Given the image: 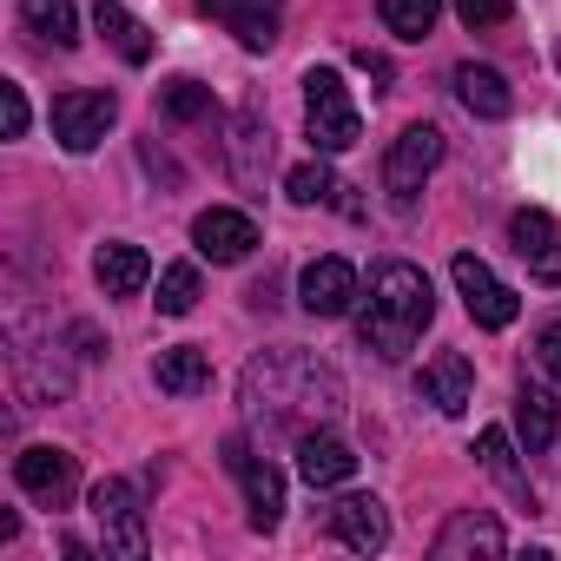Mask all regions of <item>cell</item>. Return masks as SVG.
<instances>
[{"label": "cell", "mask_w": 561, "mask_h": 561, "mask_svg": "<svg viewBox=\"0 0 561 561\" xmlns=\"http://www.w3.org/2000/svg\"><path fill=\"white\" fill-rule=\"evenodd\" d=\"M225 469L244 482V515H251V528H257V535H271V528H277V515H285V476H277L264 456H251V443H244V436H225Z\"/></svg>", "instance_id": "52a82bcc"}, {"label": "cell", "mask_w": 561, "mask_h": 561, "mask_svg": "<svg viewBox=\"0 0 561 561\" xmlns=\"http://www.w3.org/2000/svg\"><path fill=\"white\" fill-rule=\"evenodd\" d=\"M298 305L311 318H344L357 305V264L351 257H311L298 271Z\"/></svg>", "instance_id": "30bf717a"}, {"label": "cell", "mask_w": 561, "mask_h": 561, "mask_svg": "<svg viewBox=\"0 0 561 561\" xmlns=\"http://www.w3.org/2000/svg\"><path fill=\"white\" fill-rule=\"evenodd\" d=\"M528 271L541 277V285H561V244H548L541 257H528Z\"/></svg>", "instance_id": "836d02e7"}, {"label": "cell", "mask_w": 561, "mask_h": 561, "mask_svg": "<svg viewBox=\"0 0 561 561\" xmlns=\"http://www.w3.org/2000/svg\"><path fill=\"white\" fill-rule=\"evenodd\" d=\"M456 21H462L469 34H489V27L508 21V0H456Z\"/></svg>", "instance_id": "4dcf8cb0"}, {"label": "cell", "mask_w": 561, "mask_h": 561, "mask_svg": "<svg viewBox=\"0 0 561 561\" xmlns=\"http://www.w3.org/2000/svg\"><path fill=\"white\" fill-rule=\"evenodd\" d=\"M93 27L113 41V54H119L126 67H146V60H152V34H146V21H133L119 0H100V8H93Z\"/></svg>", "instance_id": "603a6c76"}, {"label": "cell", "mask_w": 561, "mask_h": 561, "mask_svg": "<svg viewBox=\"0 0 561 561\" xmlns=\"http://www.w3.org/2000/svg\"><path fill=\"white\" fill-rule=\"evenodd\" d=\"M54 351H60V344H34V324H21V331H14L8 370H14V390H21L27 403H60V397L73 390V370H67Z\"/></svg>", "instance_id": "ba28073f"}, {"label": "cell", "mask_w": 561, "mask_h": 561, "mask_svg": "<svg viewBox=\"0 0 561 561\" xmlns=\"http://www.w3.org/2000/svg\"><path fill=\"white\" fill-rule=\"evenodd\" d=\"M508 238H515V251H522V257H541V251L554 244V218H548L541 205H528V211H515V218H508Z\"/></svg>", "instance_id": "f1b7e54d"}, {"label": "cell", "mask_w": 561, "mask_h": 561, "mask_svg": "<svg viewBox=\"0 0 561 561\" xmlns=\"http://www.w3.org/2000/svg\"><path fill=\"white\" fill-rule=\"evenodd\" d=\"M535 364L548 370V383H561V324H541V337H535Z\"/></svg>", "instance_id": "d6a6232c"}, {"label": "cell", "mask_w": 561, "mask_h": 561, "mask_svg": "<svg viewBox=\"0 0 561 561\" xmlns=\"http://www.w3.org/2000/svg\"><path fill=\"white\" fill-rule=\"evenodd\" d=\"M285 192H291L298 205H324V198H331V192H344V185L331 179V165H324V159H305V165H291Z\"/></svg>", "instance_id": "83f0119b"}, {"label": "cell", "mask_w": 561, "mask_h": 561, "mask_svg": "<svg viewBox=\"0 0 561 561\" xmlns=\"http://www.w3.org/2000/svg\"><path fill=\"white\" fill-rule=\"evenodd\" d=\"M211 8L231 21V34H238L251 54H264V47L277 41V0H211Z\"/></svg>", "instance_id": "cb8c5ba5"}, {"label": "cell", "mask_w": 561, "mask_h": 561, "mask_svg": "<svg viewBox=\"0 0 561 561\" xmlns=\"http://www.w3.org/2000/svg\"><path fill=\"white\" fill-rule=\"evenodd\" d=\"M159 106L172 113V119H211L218 106H211V87H198V80H172L165 93H159Z\"/></svg>", "instance_id": "f546056e"}, {"label": "cell", "mask_w": 561, "mask_h": 561, "mask_svg": "<svg viewBox=\"0 0 561 561\" xmlns=\"http://www.w3.org/2000/svg\"><path fill=\"white\" fill-rule=\"evenodd\" d=\"M476 554H489V561L508 554V535L489 508H456L436 535V561H476Z\"/></svg>", "instance_id": "7c38bea8"}, {"label": "cell", "mask_w": 561, "mask_h": 561, "mask_svg": "<svg viewBox=\"0 0 561 561\" xmlns=\"http://www.w3.org/2000/svg\"><path fill=\"white\" fill-rule=\"evenodd\" d=\"M331 535L351 554H383L390 548V515H383L377 495H344V502H331Z\"/></svg>", "instance_id": "5bb4252c"}, {"label": "cell", "mask_w": 561, "mask_h": 561, "mask_svg": "<svg viewBox=\"0 0 561 561\" xmlns=\"http://www.w3.org/2000/svg\"><path fill=\"white\" fill-rule=\"evenodd\" d=\"M0 119H8V139L27 133V93H21L14 80H0Z\"/></svg>", "instance_id": "1f68e13d"}, {"label": "cell", "mask_w": 561, "mask_h": 561, "mask_svg": "<svg viewBox=\"0 0 561 561\" xmlns=\"http://www.w3.org/2000/svg\"><path fill=\"white\" fill-rule=\"evenodd\" d=\"M357 67H364V73H370V80H390V60H383V54H370V47H364V54H357Z\"/></svg>", "instance_id": "e575fe53"}, {"label": "cell", "mask_w": 561, "mask_h": 561, "mask_svg": "<svg viewBox=\"0 0 561 561\" xmlns=\"http://www.w3.org/2000/svg\"><path fill=\"white\" fill-rule=\"evenodd\" d=\"M21 21H27V34H41L47 47H80V14H73V0H21Z\"/></svg>", "instance_id": "d4e9b609"}, {"label": "cell", "mask_w": 561, "mask_h": 561, "mask_svg": "<svg viewBox=\"0 0 561 561\" xmlns=\"http://www.w3.org/2000/svg\"><path fill=\"white\" fill-rule=\"evenodd\" d=\"M298 476H305L311 489H337V482L357 476V449H351L344 436H331V430H305V436H298Z\"/></svg>", "instance_id": "2e32d148"}, {"label": "cell", "mask_w": 561, "mask_h": 561, "mask_svg": "<svg viewBox=\"0 0 561 561\" xmlns=\"http://www.w3.org/2000/svg\"><path fill=\"white\" fill-rule=\"evenodd\" d=\"M476 456H482V469L502 482V495L535 515V482H528V469L515 462V436H508V430H482V436H476Z\"/></svg>", "instance_id": "e0dca14e"}, {"label": "cell", "mask_w": 561, "mask_h": 561, "mask_svg": "<svg viewBox=\"0 0 561 561\" xmlns=\"http://www.w3.org/2000/svg\"><path fill=\"white\" fill-rule=\"evenodd\" d=\"M271 126L257 119V113H238V126H231V179L238 185H264V172H271Z\"/></svg>", "instance_id": "ffe728a7"}, {"label": "cell", "mask_w": 561, "mask_h": 561, "mask_svg": "<svg viewBox=\"0 0 561 561\" xmlns=\"http://www.w3.org/2000/svg\"><path fill=\"white\" fill-rule=\"evenodd\" d=\"M305 126H311V146H318L324 159L357 146L364 119H357V100H351V87H344L337 67H311V73H305Z\"/></svg>", "instance_id": "3957f363"}, {"label": "cell", "mask_w": 561, "mask_h": 561, "mask_svg": "<svg viewBox=\"0 0 561 561\" xmlns=\"http://www.w3.org/2000/svg\"><path fill=\"white\" fill-rule=\"evenodd\" d=\"M436 318V291H430V277L410 264V257H383L370 271V298H364V318H357V337L364 351L377 357H410V344L430 331Z\"/></svg>", "instance_id": "7a4b0ae2"}, {"label": "cell", "mask_w": 561, "mask_h": 561, "mask_svg": "<svg viewBox=\"0 0 561 561\" xmlns=\"http://www.w3.org/2000/svg\"><path fill=\"white\" fill-rule=\"evenodd\" d=\"M449 277H456V291H462V311L482 324V331H508L515 324V311H522V298L502 285V277L476 257V251H456V264H449Z\"/></svg>", "instance_id": "8992f818"}, {"label": "cell", "mask_w": 561, "mask_h": 561, "mask_svg": "<svg viewBox=\"0 0 561 561\" xmlns=\"http://www.w3.org/2000/svg\"><path fill=\"white\" fill-rule=\"evenodd\" d=\"M14 476H21V489H27L34 502H47V508H60V502L80 489V462H73L67 449H54V443L21 449V456H14Z\"/></svg>", "instance_id": "8fae6325"}, {"label": "cell", "mask_w": 561, "mask_h": 561, "mask_svg": "<svg viewBox=\"0 0 561 561\" xmlns=\"http://www.w3.org/2000/svg\"><path fill=\"white\" fill-rule=\"evenodd\" d=\"M87 508H93V528H100L106 554H119V561H146V508H139V489H133L126 476L93 482Z\"/></svg>", "instance_id": "277c9868"}, {"label": "cell", "mask_w": 561, "mask_h": 561, "mask_svg": "<svg viewBox=\"0 0 561 561\" xmlns=\"http://www.w3.org/2000/svg\"><path fill=\"white\" fill-rule=\"evenodd\" d=\"M436 159H443V133L436 126H403L397 133V146L383 152V185H390V198H397V211H410L416 205V192H423V179L436 172Z\"/></svg>", "instance_id": "5b68a950"}, {"label": "cell", "mask_w": 561, "mask_h": 561, "mask_svg": "<svg viewBox=\"0 0 561 561\" xmlns=\"http://www.w3.org/2000/svg\"><path fill=\"white\" fill-rule=\"evenodd\" d=\"M198 305V264H165L159 271V311L165 318H185Z\"/></svg>", "instance_id": "4316f807"}, {"label": "cell", "mask_w": 561, "mask_h": 561, "mask_svg": "<svg viewBox=\"0 0 561 561\" xmlns=\"http://www.w3.org/2000/svg\"><path fill=\"white\" fill-rule=\"evenodd\" d=\"M238 403L251 430H277V436H305L324 416L344 410V383L324 357L311 351H264L244 364L238 377Z\"/></svg>", "instance_id": "6da1fadb"}, {"label": "cell", "mask_w": 561, "mask_h": 561, "mask_svg": "<svg viewBox=\"0 0 561 561\" xmlns=\"http://www.w3.org/2000/svg\"><path fill=\"white\" fill-rule=\"evenodd\" d=\"M456 100H462L476 119H508V106H515L508 80H502L495 67H476V60H462V67H456Z\"/></svg>", "instance_id": "d6986e66"}, {"label": "cell", "mask_w": 561, "mask_h": 561, "mask_svg": "<svg viewBox=\"0 0 561 561\" xmlns=\"http://www.w3.org/2000/svg\"><path fill=\"white\" fill-rule=\"evenodd\" d=\"M554 67H561V47H554Z\"/></svg>", "instance_id": "d590c367"}, {"label": "cell", "mask_w": 561, "mask_h": 561, "mask_svg": "<svg viewBox=\"0 0 561 561\" xmlns=\"http://www.w3.org/2000/svg\"><path fill=\"white\" fill-rule=\"evenodd\" d=\"M113 119H119V100H113V93L80 87V93H60V100H54V139H60L67 152H93V146L113 133Z\"/></svg>", "instance_id": "9c48e42d"}, {"label": "cell", "mask_w": 561, "mask_h": 561, "mask_svg": "<svg viewBox=\"0 0 561 561\" xmlns=\"http://www.w3.org/2000/svg\"><path fill=\"white\" fill-rule=\"evenodd\" d=\"M554 430H561V403H554V390L522 383V390H515V436H522V449H528V456L548 449Z\"/></svg>", "instance_id": "7402d4cb"}, {"label": "cell", "mask_w": 561, "mask_h": 561, "mask_svg": "<svg viewBox=\"0 0 561 561\" xmlns=\"http://www.w3.org/2000/svg\"><path fill=\"white\" fill-rule=\"evenodd\" d=\"M469 390H476V364H469L462 351L430 357V364H423V377H416V397H423V403H436L443 416H462V410H469Z\"/></svg>", "instance_id": "9a60e30c"}, {"label": "cell", "mask_w": 561, "mask_h": 561, "mask_svg": "<svg viewBox=\"0 0 561 561\" xmlns=\"http://www.w3.org/2000/svg\"><path fill=\"white\" fill-rule=\"evenodd\" d=\"M93 277H100V291H106V298H133V291H146L152 257H146L139 244L113 238V244H100V257H93Z\"/></svg>", "instance_id": "ac0fdd59"}, {"label": "cell", "mask_w": 561, "mask_h": 561, "mask_svg": "<svg viewBox=\"0 0 561 561\" xmlns=\"http://www.w3.org/2000/svg\"><path fill=\"white\" fill-rule=\"evenodd\" d=\"M152 383H159L165 397H198V390H211V357H205L198 344H172V351H159Z\"/></svg>", "instance_id": "44dd1931"}, {"label": "cell", "mask_w": 561, "mask_h": 561, "mask_svg": "<svg viewBox=\"0 0 561 561\" xmlns=\"http://www.w3.org/2000/svg\"><path fill=\"white\" fill-rule=\"evenodd\" d=\"M377 14L397 41H430L436 14H443V0H377Z\"/></svg>", "instance_id": "484cf974"}, {"label": "cell", "mask_w": 561, "mask_h": 561, "mask_svg": "<svg viewBox=\"0 0 561 561\" xmlns=\"http://www.w3.org/2000/svg\"><path fill=\"white\" fill-rule=\"evenodd\" d=\"M192 244H198V257H211V264H238V257H251L257 225H251L244 211H231V205H211V211L192 218Z\"/></svg>", "instance_id": "4fadbf2b"}]
</instances>
